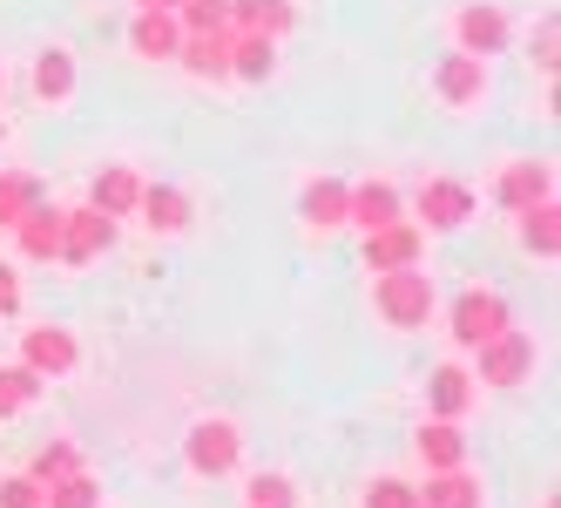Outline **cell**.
Here are the masks:
<instances>
[{"label":"cell","mask_w":561,"mask_h":508,"mask_svg":"<svg viewBox=\"0 0 561 508\" xmlns=\"http://www.w3.org/2000/svg\"><path fill=\"white\" fill-rule=\"evenodd\" d=\"M501 326H514V312H507V298H501V292H460V298H454L447 332H454L460 353H473V346H480V339H494Z\"/></svg>","instance_id":"277c9868"},{"label":"cell","mask_w":561,"mask_h":508,"mask_svg":"<svg viewBox=\"0 0 561 508\" xmlns=\"http://www.w3.org/2000/svg\"><path fill=\"white\" fill-rule=\"evenodd\" d=\"M473 360H480L473 380H488V386H520V380H535V332L501 326L494 339L473 346Z\"/></svg>","instance_id":"7a4b0ae2"},{"label":"cell","mask_w":561,"mask_h":508,"mask_svg":"<svg viewBox=\"0 0 561 508\" xmlns=\"http://www.w3.org/2000/svg\"><path fill=\"white\" fill-rule=\"evenodd\" d=\"M34 95H42L48 109L75 95V55L68 48H42V55H34Z\"/></svg>","instance_id":"cb8c5ba5"},{"label":"cell","mask_w":561,"mask_h":508,"mask_svg":"<svg viewBox=\"0 0 561 508\" xmlns=\"http://www.w3.org/2000/svg\"><path fill=\"white\" fill-rule=\"evenodd\" d=\"M244 508H298L291 475H277V467H257V475L244 482Z\"/></svg>","instance_id":"4316f807"},{"label":"cell","mask_w":561,"mask_h":508,"mask_svg":"<svg viewBox=\"0 0 561 508\" xmlns=\"http://www.w3.org/2000/svg\"><path fill=\"white\" fill-rule=\"evenodd\" d=\"M14 238H21V258L48 264V258L61 251V211H55V204H34V211H21V217H14Z\"/></svg>","instance_id":"ac0fdd59"},{"label":"cell","mask_w":561,"mask_h":508,"mask_svg":"<svg viewBox=\"0 0 561 508\" xmlns=\"http://www.w3.org/2000/svg\"><path fill=\"white\" fill-rule=\"evenodd\" d=\"M426 407H433V420H460L467 407H473V373L467 366H433L426 373Z\"/></svg>","instance_id":"e0dca14e"},{"label":"cell","mask_w":561,"mask_h":508,"mask_svg":"<svg viewBox=\"0 0 561 508\" xmlns=\"http://www.w3.org/2000/svg\"><path fill=\"white\" fill-rule=\"evenodd\" d=\"M420 251H426V238H420V224H407V217H392V224L366 230V271H399V264H420Z\"/></svg>","instance_id":"8fae6325"},{"label":"cell","mask_w":561,"mask_h":508,"mask_svg":"<svg viewBox=\"0 0 561 508\" xmlns=\"http://www.w3.org/2000/svg\"><path fill=\"white\" fill-rule=\"evenodd\" d=\"M136 8H176V0H136Z\"/></svg>","instance_id":"d590c367"},{"label":"cell","mask_w":561,"mask_h":508,"mask_svg":"<svg viewBox=\"0 0 561 508\" xmlns=\"http://www.w3.org/2000/svg\"><path fill=\"white\" fill-rule=\"evenodd\" d=\"M413 454L426 461V475H433V467H460V461H467V434H460V420H426L420 434H413Z\"/></svg>","instance_id":"7402d4cb"},{"label":"cell","mask_w":561,"mask_h":508,"mask_svg":"<svg viewBox=\"0 0 561 508\" xmlns=\"http://www.w3.org/2000/svg\"><path fill=\"white\" fill-rule=\"evenodd\" d=\"M176 42H183V21H176L170 8H136L129 48H136L142 61H176Z\"/></svg>","instance_id":"4fadbf2b"},{"label":"cell","mask_w":561,"mask_h":508,"mask_svg":"<svg viewBox=\"0 0 561 508\" xmlns=\"http://www.w3.org/2000/svg\"><path fill=\"white\" fill-rule=\"evenodd\" d=\"M68 467H82V454H75V441H48L42 454H34V467H27V475L48 488V482H61V475H68Z\"/></svg>","instance_id":"f546056e"},{"label":"cell","mask_w":561,"mask_h":508,"mask_svg":"<svg viewBox=\"0 0 561 508\" xmlns=\"http://www.w3.org/2000/svg\"><path fill=\"white\" fill-rule=\"evenodd\" d=\"M230 75H237V82H271V75H277V34L230 27Z\"/></svg>","instance_id":"2e32d148"},{"label":"cell","mask_w":561,"mask_h":508,"mask_svg":"<svg viewBox=\"0 0 561 508\" xmlns=\"http://www.w3.org/2000/svg\"><path fill=\"white\" fill-rule=\"evenodd\" d=\"M34 204H42V183H34L27 170H0V224L14 230V217L34 211Z\"/></svg>","instance_id":"f1b7e54d"},{"label":"cell","mask_w":561,"mask_h":508,"mask_svg":"<svg viewBox=\"0 0 561 508\" xmlns=\"http://www.w3.org/2000/svg\"><path fill=\"white\" fill-rule=\"evenodd\" d=\"M75 360H82V346H75L68 326H27V332H21V366H27V373L61 380V373H75Z\"/></svg>","instance_id":"52a82bcc"},{"label":"cell","mask_w":561,"mask_h":508,"mask_svg":"<svg viewBox=\"0 0 561 508\" xmlns=\"http://www.w3.org/2000/svg\"><path fill=\"white\" fill-rule=\"evenodd\" d=\"M0 136H8V123H0Z\"/></svg>","instance_id":"74e56055"},{"label":"cell","mask_w":561,"mask_h":508,"mask_svg":"<svg viewBox=\"0 0 561 508\" xmlns=\"http://www.w3.org/2000/svg\"><path fill=\"white\" fill-rule=\"evenodd\" d=\"M433 95L447 102V109H480V102H488V55L454 48L447 61L433 68Z\"/></svg>","instance_id":"5b68a950"},{"label":"cell","mask_w":561,"mask_h":508,"mask_svg":"<svg viewBox=\"0 0 561 508\" xmlns=\"http://www.w3.org/2000/svg\"><path fill=\"white\" fill-rule=\"evenodd\" d=\"M0 508H48V488L34 475H8L0 482Z\"/></svg>","instance_id":"d6a6232c"},{"label":"cell","mask_w":561,"mask_h":508,"mask_svg":"<svg viewBox=\"0 0 561 508\" xmlns=\"http://www.w3.org/2000/svg\"><path fill=\"white\" fill-rule=\"evenodd\" d=\"M183 461H190V475H237V461H244L237 420H196L183 434Z\"/></svg>","instance_id":"3957f363"},{"label":"cell","mask_w":561,"mask_h":508,"mask_svg":"<svg viewBox=\"0 0 561 508\" xmlns=\"http://www.w3.org/2000/svg\"><path fill=\"white\" fill-rule=\"evenodd\" d=\"M373 305H379V319H386L392 332H420V326L433 319L439 292H433V279H426L420 264H399V271H379Z\"/></svg>","instance_id":"6da1fadb"},{"label":"cell","mask_w":561,"mask_h":508,"mask_svg":"<svg viewBox=\"0 0 561 508\" xmlns=\"http://www.w3.org/2000/svg\"><path fill=\"white\" fill-rule=\"evenodd\" d=\"M554 42H561V27L541 21V34H535V61H541V68H554Z\"/></svg>","instance_id":"e575fe53"},{"label":"cell","mask_w":561,"mask_h":508,"mask_svg":"<svg viewBox=\"0 0 561 508\" xmlns=\"http://www.w3.org/2000/svg\"><path fill=\"white\" fill-rule=\"evenodd\" d=\"M21 312V279H14V264L0 258V319H14Z\"/></svg>","instance_id":"836d02e7"},{"label":"cell","mask_w":561,"mask_h":508,"mask_svg":"<svg viewBox=\"0 0 561 508\" xmlns=\"http://www.w3.org/2000/svg\"><path fill=\"white\" fill-rule=\"evenodd\" d=\"M48 508H102V482L89 467H68L61 482H48Z\"/></svg>","instance_id":"484cf974"},{"label":"cell","mask_w":561,"mask_h":508,"mask_svg":"<svg viewBox=\"0 0 561 508\" xmlns=\"http://www.w3.org/2000/svg\"><path fill=\"white\" fill-rule=\"evenodd\" d=\"M176 68L196 75V82H224V75H230V27H183Z\"/></svg>","instance_id":"ba28073f"},{"label":"cell","mask_w":561,"mask_h":508,"mask_svg":"<svg viewBox=\"0 0 561 508\" xmlns=\"http://www.w3.org/2000/svg\"><path fill=\"white\" fill-rule=\"evenodd\" d=\"M115 245V217H102L95 204H82V211H61V264H95L102 251Z\"/></svg>","instance_id":"8992f818"},{"label":"cell","mask_w":561,"mask_h":508,"mask_svg":"<svg viewBox=\"0 0 561 508\" xmlns=\"http://www.w3.org/2000/svg\"><path fill=\"white\" fill-rule=\"evenodd\" d=\"M42 373H27V366H0V420H8V414H21V407H34V400H42Z\"/></svg>","instance_id":"83f0119b"},{"label":"cell","mask_w":561,"mask_h":508,"mask_svg":"<svg viewBox=\"0 0 561 508\" xmlns=\"http://www.w3.org/2000/svg\"><path fill=\"white\" fill-rule=\"evenodd\" d=\"M454 42L467 55H501L507 48V14L494 8V0H467V8L454 14Z\"/></svg>","instance_id":"7c38bea8"},{"label":"cell","mask_w":561,"mask_h":508,"mask_svg":"<svg viewBox=\"0 0 561 508\" xmlns=\"http://www.w3.org/2000/svg\"><path fill=\"white\" fill-rule=\"evenodd\" d=\"M298 217H305L311 230H339V224H345V183H339V177H311V183L298 190Z\"/></svg>","instance_id":"44dd1931"},{"label":"cell","mask_w":561,"mask_h":508,"mask_svg":"<svg viewBox=\"0 0 561 508\" xmlns=\"http://www.w3.org/2000/svg\"><path fill=\"white\" fill-rule=\"evenodd\" d=\"M541 197H554V163H548V156H520V163H507L501 183H494V204L501 211H528Z\"/></svg>","instance_id":"30bf717a"},{"label":"cell","mask_w":561,"mask_h":508,"mask_svg":"<svg viewBox=\"0 0 561 508\" xmlns=\"http://www.w3.org/2000/svg\"><path fill=\"white\" fill-rule=\"evenodd\" d=\"M142 224L149 230H163V238H176V230H190V197L176 183H142V197H136Z\"/></svg>","instance_id":"d6986e66"},{"label":"cell","mask_w":561,"mask_h":508,"mask_svg":"<svg viewBox=\"0 0 561 508\" xmlns=\"http://www.w3.org/2000/svg\"><path fill=\"white\" fill-rule=\"evenodd\" d=\"M420 508H488V488H480V475L460 461V467H433L426 488H420Z\"/></svg>","instance_id":"5bb4252c"},{"label":"cell","mask_w":561,"mask_h":508,"mask_svg":"<svg viewBox=\"0 0 561 508\" xmlns=\"http://www.w3.org/2000/svg\"><path fill=\"white\" fill-rule=\"evenodd\" d=\"M413 211L426 217V230H460L473 217V190L460 177H426L420 197H413Z\"/></svg>","instance_id":"9c48e42d"},{"label":"cell","mask_w":561,"mask_h":508,"mask_svg":"<svg viewBox=\"0 0 561 508\" xmlns=\"http://www.w3.org/2000/svg\"><path fill=\"white\" fill-rule=\"evenodd\" d=\"M170 14L183 27H230V0H176Z\"/></svg>","instance_id":"1f68e13d"},{"label":"cell","mask_w":561,"mask_h":508,"mask_svg":"<svg viewBox=\"0 0 561 508\" xmlns=\"http://www.w3.org/2000/svg\"><path fill=\"white\" fill-rule=\"evenodd\" d=\"M358 508H420V488H413V482H399V475H379Z\"/></svg>","instance_id":"4dcf8cb0"},{"label":"cell","mask_w":561,"mask_h":508,"mask_svg":"<svg viewBox=\"0 0 561 508\" xmlns=\"http://www.w3.org/2000/svg\"><path fill=\"white\" fill-rule=\"evenodd\" d=\"M392 217H399V190H392L386 177H373V183H345V224L379 230V224H392Z\"/></svg>","instance_id":"9a60e30c"},{"label":"cell","mask_w":561,"mask_h":508,"mask_svg":"<svg viewBox=\"0 0 561 508\" xmlns=\"http://www.w3.org/2000/svg\"><path fill=\"white\" fill-rule=\"evenodd\" d=\"M230 27H251V34H291L298 8L291 0H230Z\"/></svg>","instance_id":"603a6c76"},{"label":"cell","mask_w":561,"mask_h":508,"mask_svg":"<svg viewBox=\"0 0 561 508\" xmlns=\"http://www.w3.org/2000/svg\"><path fill=\"white\" fill-rule=\"evenodd\" d=\"M136 197H142V177H136L129 163H108V170L95 177V190H89V204H95L102 217H136Z\"/></svg>","instance_id":"ffe728a7"},{"label":"cell","mask_w":561,"mask_h":508,"mask_svg":"<svg viewBox=\"0 0 561 508\" xmlns=\"http://www.w3.org/2000/svg\"><path fill=\"white\" fill-rule=\"evenodd\" d=\"M520 217V245H528L535 258H554L561 251V224H554V197H541V204H528V211H514Z\"/></svg>","instance_id":"d4e9b609"},{"label":"cell","mask_w":561,"mask_h":508,"mask_svg":"<svg viewBox=\"0 0 561 508\" xmlns=\"http://www.w3.org/2000/svg\"><path fill=\"white\" fill-rule=\"evenodd\" d=\"M0 89H8V68H0Z\"/></svg>","instance_id":"8d00e7d4"}]
</instances>
